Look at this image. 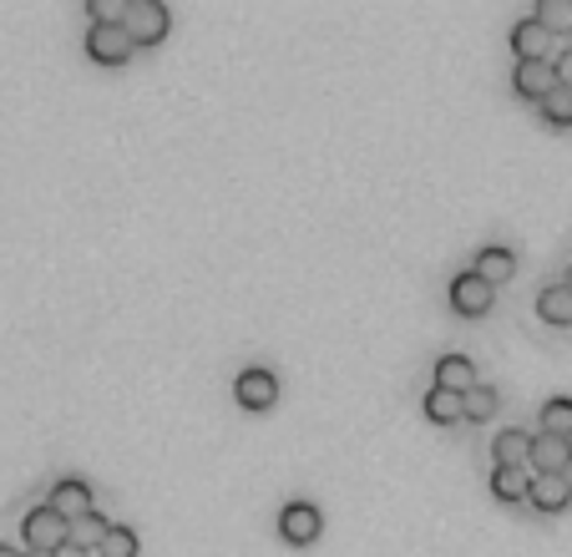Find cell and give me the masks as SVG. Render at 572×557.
Here are the masks:
<instances>
[{"label": "cell", "instance_id": "15", "mask_svg": "<svg viewBox=\"0 0 572 557\" xmlns=\"http://www.w3.org/2000/svg\"><path fill=\"white\" fill-rule=\"evenodd\" d=\"M527 502H533L537 512H562V507L572 502L568 477H537V481H533V497H527Z\"/></svg>", "mask_w": 572, "mask_h": 557}, {"label": "cell", "instance_id": "5", "mask_svg": "<svg viewBox=\"0 0 572 557\" xmlns=\"http://www.w3.org/2000/svg\"><path fill=\"white\" fill-rule=\"evenodd\" d=\"M492 299H496V289L477 274V269H466V274L451 278V309H456V315H487Z\"/></svg>", "mask_w": 572, "mask_h": 557}, {"label": "cell", "instance_id": "17", "mask_svg": "<svg viewBox=\"0 0 572 557\" xmlns=\"http://www.w3.org/2000/svg\"><path fill=\"white\" fill-rule=\"evenodd\" d=\"M537 315L552 319V325H572V289L568 284H547V289L537 294Z\"/></svg>", "mask_w": 572, "mask_h": 557}, {"label": "cell", "instance_id": "8", "mask_svg": "<svg viewBox=\"0 0 572 557\" xmlns=\"http://www.w3.org/2000/svg\"><path fill=\"white\" fill-rule=\"evenodd\" d=\"M320 527H324V518H320V507H314V502H289L279 512V532L289 537V543H299V547L314 543Z\"/></svg>", "mask_w": 572, "mask_h": 557}, {"label": "cell", "instance_id": "9", "mask_svg": "<svg viewBox=\"0 0 572 557\" xmlns=\"http://www.w3.org/2000/svg\"><path fill=\"white\" fill-rule=\"evenodd\" d=\"M46 502H52L67 522H81L87 512H96V507H92V487H87L81 477H61V481L52 487V497H46Z\"/></svg>", "mask_w": 572, "mask_h": 557}, {"label": "cell", "instance_id": "12", "mask_svg": "<svg viewBox=\"0 0 572 557\" xmlns=\"http://www.w3.org/2000/svg\"><path fill=\"white\" fill-rule=\"evenodd\" d=\"M533 441H537V436H527L522 425H506L502 436L492 441L496 466H533Z\"/></svg>", "mask_w": 572, "mask_h": 557}, {"label": "cell", "instance_id": "25", "mask_svg": "<svg viewBox=\"0 0 572 557\" xmlns=\"http://www.w3.org/2000/svg\"><path fill=\"white\" fill-rule=\"evenodd\" d=\"M56 557H92V553H87L81 543H67V547H56Z\"/></svg>", "mask_w": 572, "mask_h": 557}, {"label": "cell", "instance_id": "13", "mask_svg": "<svg viewBox=\"0 0 572 557\" xmlns=\"http://www.w3.org/2000/svg\"><path fill=\"white\" fill-rule=\"evenodd\" d=\"M512 269H517V253L506 249V243H487V249L477 253V274L487 278V284H506V278H512Z\"/></svg>", "mask_w": 572, "mask_h": 557}, {"label": "cell", "instance_id": "27", "mask_svg": "<svg viewBox=\"0 0 572 557\" xmlns=\"http://www.w3.org/2000/svg\"><path fill=\"white\" fill-rule=\"evenodd\" d=\"M562 284H568V289H572V264H568V274H562Z\"/></svg>", "mask_w": 572, "mask_h": 557}, {"label": "cell", "instance_id": "10", "mask_svg": "<svg viewBox=\"0 0 572 557\" xmlns=\"http://www.w3.org/2000/svg\"><path fill=\"white\" fill-rule=\"evenodd\" d=\"M533 481H537L533 466H492V491L502 502H527V497H533Z\"/></svg>", "mask_w": 572, "mask_h": 557}, {"label": "cell", "instance_id": "21", "mask_svg": "<svg viewBox=\"0 0 572 557\" xmlns=\"http://www.w3.org/2000/svg\"><path fill=\"white\" fill-rule=\"evenodd\" d=\"M537 21H542L552 36H562V31L572 36V0H542V5H537Z\"/></svg>", "mask_w": 572, "mask_h": 557}, {"label": "cell", "instance_id": "30", "mask_svg": "<svg viewBox=\"0 0 572 557\" xmlns=\"http://www.w3.org/2000/svg\"><path fill=\"white\" fill-rule=\"evenodd\" d=\"M92 557H102V553H92Z\"/></svg>", "mask_w": 572, "mask_h": 557}, {"label": "cell", "instance_id": "26", "mask_svg": "<svg viewBox=\"0 0 572 557\" xmlns=\"http://www.w3.org/2000/svg\"><path fill=\"white\" fill-rule=\"evenodd\" d=\"M0 557H26V553H15L11 543H0Z\"/></svg>", "mask_w": 572, "mask_h": 557}, {"label": "cell", "instance_id": "6", "mask_svg": "<svg viewBox=\"0 0 572 557\" xmlns=\"http://www.w3.org/2000/svg\"><path fill=\"white\" fill-rule=\"evenodd\" d=\"M87 52L102 67H122L133 56V36H127V26H87Z\"/></svg>", "mask_w": 572, "mask_h": 557}, {"label": "cell", "instance_id": "28", "mask_svg": "<svg viewBox=\"0 0 572 557\" xmlns=\"http://www.w3.org/2000/svg\"><path fill=\"white\" fill-rule=\"evenodd\" d=\"M562 477H568V487H572V462H568V471H562Z\"/></svg>", "mask_w": 572, "mask_h": 557}, {"label": "cell", "instance_id": "7", "mask_svg": "<svg viewBox=\"0 0 572 557\" xmlns=\"http://www.w3.org/2000/svg\"><path fill=\"white\" fill-rule=\"evenodd\" d=\"M512 81H517V92H522V96H533L537 106H542L547 96H552V92L562 87V81H558V67H552V61H517Z\"/></svg>", "mask_w": 572, "mask_h": 557}, {"label": "cell", "instance_id": "2", "mask_svg": "<svg viewBox=\"0 0 572 557\" xmlns=\"http://www.w3.org/2000/svg\"><path fill=\"white\" fill-rule=\"evenodd\" d=\"M26 543H31V553H56V547L71 543V522L61 518L52 502L31 507L26 512Z\"/></svg>", "mask_w": 572, "mask_h": 557}, {"label": "cell", "instance_id": "24", "mask_svg": "<svg viewBox=\"0 0 572 557\" xmlns=\"http://www.w3.org/2000/svg\"><path fill=\"white\" fill-rule=\"evenodd\" d=\"M552 67H558V81H562V87H572V41L562 46L558 56H552Z\"/></svg>", "mask_w": 572, "mask_h": 557}, {"label": "cell", "instance_id": "23", "mask_svg": "<svg viewBox=\"0 0 572 557\" xmlns=\"http://www.w3.org/2000/svg\"><path fill=\"white\" fill-rule=\"evenodd\" d=\"M542 117L558 122V127H572V87H558V92L542 102Z\"/></svg>", "mask_w": 572, "mask_h": 557}, {"label": "cell", "instance_id": "29", "mask_svg": "<svg viewBox=\"0 0 572 557\" xmlns=\"http://www.w3.org/2000/svg\"><path fill=\"white\" fill-rule=\"evenodd\" d=\"M26 557H56V553H26Z\"/></svg>", "mask_w": 572, "mask_h": 557}, {"label": "cell", "instance_id": "4", "mask_svg": "<svg viewBox=\"0 0 572 557\" xmlns=\"http://www.w3.org/2000/svg\"><path fill=\"white\" fill-rule=\"evenodd\" d=\"M233 396H239L243 411H268V406L279 400V375L268 371V365H249V371L233 380Z\"/></svg>", "mask_w": 572, "mask_h": 557}, {"label": "cell", "instance_id": "1", "mask_svg": "<svg viewBox=\"0 0 572 557\" xmlns=\"http://www.w3.org/2000/svg\"><path fill=\"white\" fill-rule=\"evenodd\" d=\"M122 26H127L133 46H158L168 36V26H173V15H168L162 0H127V21Z\"/></svg>", "mask_w": 572, "mask_h": 557}, {"label": "cell", "instance_id": "20", "mask_svg": "<svg viewBox=\"0 0 572 557\" xmlns=\"http://www.w3.org/2000/svg\"><path fill=\"white\" fill-rule=\"evenodd\" d=\"M496 406H502V396H496V385H471L461 396V411H466V421H487V416H496Z\"/></svg>", "mask_w": 572, "mask_h": 557}, {"label": "cell", "instance_id": "19", "mask_svg": "<svg viewBox=\"0 0 572 557\" xmlns=\"http://www.w3.org/2000/svg\"><path fill=\"white\" fill-rule=\"evenodd\" d=\"M107 532H112V522L102 518V512H87L81 522H71V543H81L87 553H102V543H107Z\"/></svg>", "mask_w": 572, "mask_h": 557}, {"label": "cell", "instance_id": "3", "mask_svg": "<svg viewBox=\"0 0 572 557\" xmlns=\"http://www.w3.org/2000/svg\"><path fill=\"white\" fill-rule=\"evenodd\" d=\"M512 46H517V61H552V56H558L568 41L552 36V31H547L537 15H527V21H517V26H512Z\"/></svg>", "mask_w": 572, "mask_h": 557}, {"label": "cell", "instance_id": "22", "mask_svg": "<svg viewBox=\"0 0 572 557\" xmlns=\"http://www.w3.org/2000/svg\"><path fill=\"white\" fill-rule=\"evenodd\" d=\"M102 557H137V532H133V527H117V522H112L107 543H102Z\"/></svg>", "mask_w": 572, "mask_h": 557}, {"label": "cell", "instance_id": "16", "mask_svg": "<svg viewBox=\"0 0 572 557\" xmlns=\"http://www.w3.org/2000/svg\"><path fill=\"white\" fill-rule=\"evenodd\" d=\"M537 425H542V436L572 441V396H552V400H547L542 416H537Z\"/></svg>", "mask_w": 572, "mask_h": 557}, {"label": "cell", "instance_id": "18", "mask_svg": "<svg viewBox=\"0 0 572 557\" xmlns=\"http://www.w3.org/2000/svg\"><path fill=\"white\" fill-rule=\"evenodd\" d=\"M426 416H431V421H441V425L466 421L461 396H456V390H446V385H431V390H426Z\"/></svg>", "mask_w": 572, "mask_h": 557}, {"label": "cell", "instance_id": "14", "mask_svg": "<svg viewBox=\"0 0 572 557\" xmlns=\"http://www.w3.org/2000/svg\"><path fill=\"white\" fill-rule=\"evenodd\" d=\"M436 385H446V390H456V396H466V390H471V385H477V365H471V360L466 355H441L436 360Z\"/></svg>", "mask_w": 572, "mask_h": 557}, {"label": "cell", "instance_id": "11", "mask_svg": "<svg viewBox=\"0 0 572 557\" xmlns=\"http://www.w3.org/2000/svg\"><path fill=\"white\" fill-rule=\"evenodd\" d=\"M568 462H572L568 441H562V436H542V431H537V441H533V471H537V477H562Z\"/></svg>", "mask_w": 572, "mask_h": 557}]
</instances>
